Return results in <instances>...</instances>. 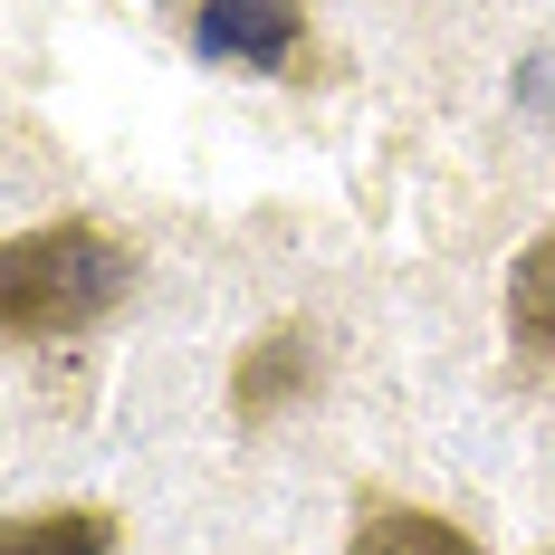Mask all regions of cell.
Instances as JSON below:
<instances>
[{
    "label": "cell",
    "instance_id": "6da1fadb",
    "mask_svg": "<svg viewBox=\"0 0 555 555\" xmlns=\"http://www.w3.org/2000/svg\"><path fill=\"white\" fill-rule=\"evenodd\" d=\"M125 287H134V259L96 221H49L29 240H10V259H0V326L29 335V345L87 335L96 317L125 307Z\"/></svg>",
    "mask_w": 555,
    "mask_h": 555
},
{
    "label": "cell",
    "instance_id": "7a4b0ae2",
    "mask_svg": "<svg viewBox=\"0 0 555 555\" xmlns=\"http://www.w3.org/2000/svg\"><path fill=\"white\" fill-rule=\"evenodd\" d=\"M192 39L240 67H287L297 57V0H202Z\"/></svg>",
    "mask_w": 555,
    "mask_h": 555
},
{
    "label": "cell",
    "instance_id": "3957f363",
    "mask_svg": "<svg viewBox=\"0 0 555 555\" xmlns=\"http://www.w3.org/2000/svg\"><path fill=\"white\" fill-rule=\"evenodd\" d=\"M307 374H317V335H307V326H269L249 354H240V374H230V412L259 431L278 402H297V392H307Z\"/></svg>",
    "mask_w": 555,
    "mask_h": 555
},
{
    "label": "cell",
    "instance_id": "277c9868",
    "mask_svg": "<svg viewBox=\"0 0 555 555\" xmlns=\"http://www.w3.org/2000/svg\"><path fill=\"white\" fill-rule=\"evenodd\" d=\"M0 555H115V517L106 507H49V517H10Z\"/></svg>",
    "mask_w": 555,
    "mask_h": 555
},
{
    "label": "cell",
    "instance_id": "5b68a950",
    "mask_svg": "<svg viewBox=\"0 0 555 555\" xmlns=\"http://www.w3.org/2000/svg\"><path fill=\"white\" fill-rule=\"evenodd\" d=\"M507 326H517V345H527L537 364H555V240H537V249L507 269Z\"/></svg>",
    "mask_w": 555,
    "mask_h": 555
},
{
    "label": "cell",
    "instance_id": "8992f818",
    "mask_svg": "<svg viewBox=\"0 0 555 555\" xmlns=\"http://www.w3.org/2000/svg\"><path fill=\"white\" fill-rule=\"evenodd\" d=\"M354 555H479L450 517H422V507H374L354 527Z\"/></svg>",
    "mask_w": 555,
    "mask_h": 555
}]
</instances>
